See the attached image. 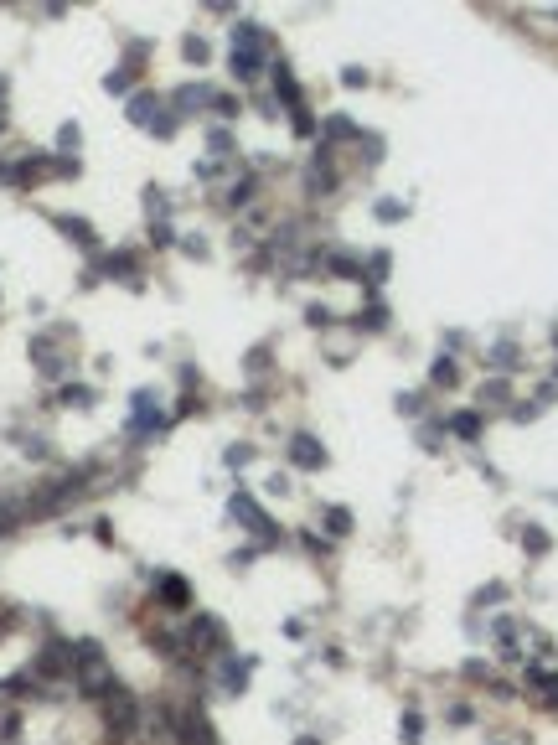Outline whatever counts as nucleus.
<instances>
[{
  "mask_svg": "<svg viewBox=\"0 0 558 745\" xmlns=\"http://www.w3.org/2000/svg\"><path fill=\"white\" fill-rule=\"evenodd\" d=\"M243 678H248V663H233V658H228V668H223V689L238 694V689H243Z\"/></svg>",
  "mask_w": 558,
  "mask_h": 745,
  "instance_id": "8",
  "label": "nucleus"
},
{
  "mask_svg": "<svg viewBox=\"0 0 558 745\" xmlns=\"http://www.w3.org/2000/svg\"><path fill=\"white\" fill-rule=\"evenodd\" d=\"M0 99H6V78H0Z\"/></svg>",
  "mask_w": 558,
  "mask_h": 745,
  "instance_id": "16",
  "label": "nucleus"
},
{
  "mask_svg": "<svg viewBox=\"0 0 558 745\" xmlns=\"http://www.w3.org/2000/svg\"><path fill=\"white\" fill-rule=\"evenodd\" d=\"M104 720H109V730H114V735H119V730H130V725H135V699H130V694H119V689H109Z\"/></svg>",
  "mask_w": 558,
  "mask_h": 745,
  "instance_id": "2",
  "label": "nucleus"
},
{
  "mask_svg": "<svg viewBox=\"0 0 558 745\" xmlns=\"http://www.w3.org/2000/svg\"><path fill=\"white\" fill-rule=\"evenodd\" d=\"M290 461H295V466H305V471L326 466V451H321V440H316V435H295V440H290Z\"/></svg>",
  "mask_w": 558,
  "mask_h": 745,
  "instance_id": "3",
  "label": "nucleus"
},
{
  "mask_svg": "<svg viewBox=\"0 0 558 745\" xmlns=\"http://www.w3.org/2000/svg\"><path fill=\"white\" fill-rule=\"evenodd\" d=\"M130 114H135V119H140V125H145V119L155 114V99H150V94H140V99L130 104Z\"/></svg>",
  "mask_w": 558,
  "mask_h": 745,
  "instance_id": "12",
  "label": "nucleus"
},
{
  "mask_svg": "<svg viewBox=\"0 0 558 745\" xmlns=\"http://www.w3.org/2000/svg\"><path fill=\"white\" fill-rule=\"evenodd\" d=\"M161 601L166 606H186V580L181 575H161Z\"/></svg>",
  "mask_w": 558,
  "mask_h": 745,
  "instance_id": "6",
  "label": "nucleus"
},
{
  "mask_svg": "<svg viewBox=\"0 0 558 745\" xmlns=\"http://www.w3.org/2000/svg\"><path fill=\"white\" fill-rule=\"evenodd\" d=\"M460 373H455V363H450V357H440V363H434V383H455Z\"/></svg>",
  "mask_w": 558,
  "mask_h": 745,
  "instance_id": "11",
  "label": "nucleus"
},
{
  "mask_svg": "<svg viewBox=\"0 0 558 745\" xmlns=\"http://www.w3.org/2000/svg\"><path fill=\"white\" fill-rule=\"evenodd\" d=\"M450 430H455L460 440H476V435H481V420H476V414H460V420H450Z\"/></svg>",
  "mask_w": 558,
  "mask_h": 745,
  "instance_id": "9",
  "label": "nucleus"
},
{
  "mask_svg": "<svg viewBox=\"0 0 558 745\" xmlns=\"http://www.w3.org/2000/svg\"><path fill=\"white\" fill-rule=\"evenodd\" d=\"M378 218L383 223H398L403 218V202H378Z\"/></svg>",
  "mask_w": 558,
  "mask_h": 745,
  "instance_id": "13",
  "label": "nucleus"
},
{
  "mask_svg": "<svg viewBox=\"0 0 558 745\" xmlns=\"http://www.w3.org/2000/svg\"><path fill=\"white\" fill-rule=\"evenodd\" d=\"M403 740H419V714H403Z\"/></svg>",
  "mask_w": 558,
  "mask_h": 745,
  "instance_id": "15",
  "label": "nucleus"
},
{
  "mask_svg": "<svg viewBox=\"0 0 558 745\" xmlns=\"http://www.w3.org/2000/svg\"><path fill=\"white\" fill-rule=\"evenodd\" d=\"M62 233H73L78 244H93V228H88V223H78V218H62Z\"/></svg>",
  "mask_w": 558,
  "mask_h": 745,
  "instance_id": "10",
  "label": "nucleus"
},
{
  "mask_svg": "<svg viewBox=\"0 0 558 745\" xmlns=\"http://www.w3.org/2000/svg\"><path fill=\"white\" fill-rule=\"evenodd\" d=\"M186 63H207V47L192 37V42H186Z\"/></svg>",
  "mask_w": 558,
  "mask_h": 745,
  "instance_id": "14",
  "label": "nucleus"
},
{
  "mask_svg": "<svg viewBox=\"0 0 558 745\" xmlns=\"http://www.w3.org/2000/svg\"><path fill=\"white\" fill-rule=\"evenodd\" d=\"M533 689L548 699V709H558V673H533Z\"/></svg>",
  "mask_w": 558,
  "mask_h": 745,
  "instance_id": "7",
  "label": "nucleus"
},
{
  "mask_svg": "<svg viewBox=\"0 0 558 745\" xmlns=\"http://www.w3.org/2000/svg\"><path fill=\"white\" fill-rule=\"evenodd\" d=\"M233 513H238V518H243L248 528H259V533H264V539H274V523L264 518V508H259V502H254V497H233Z\"/></svg>",
  "mask_w": 558,
  "mask_h": 745,
  "instance_id": "4",
  "label": "nucleus"
},
{
  "mask_svg": "<svg viewBox=\"0 0 558 745\" xmlns=\"http://www.w3.org/2000/svg\"><path fill=\"white\" fill-rule=\"evenodd\" d=\"M192 642H197V647H223V627H217L212 616H202L197 627H192Z\"/></svg>",
  "mask_w": 558,
  "mask_h": 745,
  "instance_id": "5",
  "label": "nucleus"
},
{
  "mask_svg": "<svg viewBox=\"0 0 558 745\" xmlns=\"http://www.w3.org/2000/svg\"><path fill=\"white\" fill-rule=\"evenodd\" d=\"M78 683H83V694H109V689H114L109 663H104V652L93 647V642L78 647Z\"/></svg>",
  "mask_w": 558,
  "mask_h": 745,
  "instance_id": "1",
  "label": "nucleus"
}]
</instances>
